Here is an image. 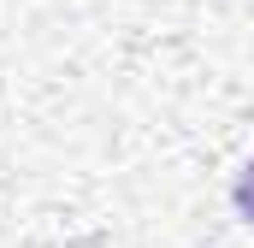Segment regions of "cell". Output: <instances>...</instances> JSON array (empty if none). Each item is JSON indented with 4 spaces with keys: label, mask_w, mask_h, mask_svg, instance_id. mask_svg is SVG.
Here are the masks:
<instances>
[{
    "label": "cell",
    "mask_w": 254,
    "mask_h": 248,
    "mask_svg": "<svg viewBox=\"0 0 254 248\" xmlns=\"http://www.w3.org/2000/svg\"><path fill=\"white\" fill-rule=\"evenodd\" d=\"M237 213H243V219L254 225V166L243 172V178H237Z\"/></svg>",
    "instance_id": "6da1fadb"
}]
</instances>
